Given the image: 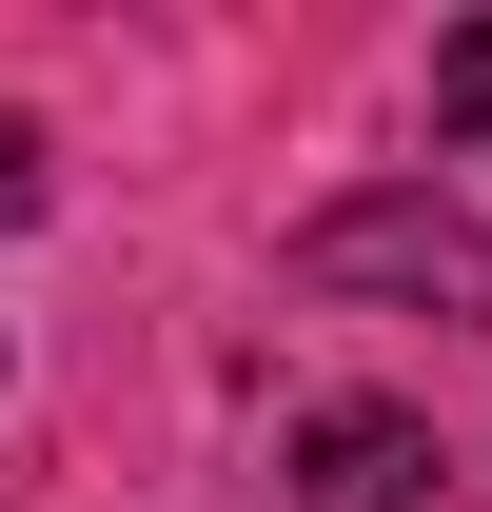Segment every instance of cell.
Instances as JSON below:
<instances>
[{
    "mask_svg": "<svg viewBox=\"0 0 492 512\" xmlns=\"http://www.w3.org/2000/svg\"><path fill=\"white\" fill-rule=\"evenodd\" d=\"M20 197H40V138H20V119H0V217H20Z\"/></svg>",
    "mask_w": 492,
    "mask_h": 512,
    "instance_id": "cell-3",
    "label": "cell"
},
{
    "mask_svg": "<svg viewBox=\"0 0 492 512\" xmlns=\"http://www.w3.org/2000/svg\"><path fill=\"white\" fill-rule=\"evenodd\" d=\"M315 512H433L414 414H315Z\"/></svg>",
    "mask_w": 492,
    "mask_h": 512,
    "instance_id": "cell-1",
    "label": "cell"
},
{
    "mask_svg": "<svg viewBox=\"0 0 492 512\" xmlns=\"http://www.w3.org/2000/svg\"><path fill=\"white\" fill-rule=\"evenodd\" d=\"M433 138H453V158H492V20H453V40H433Z\"/></svg>",
    "mask_w": 492,
    "mask_h": 512,
    "instance_id": "cell-2",
    "label": "cell"
}]
</instances>
